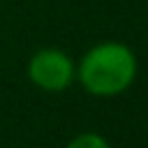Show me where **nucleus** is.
<instances>
[{
    "label": "nucleus",
    "mask_w": 148,
    "mask_h": 148,
    "mask_svg": "<svg viewBox=\"0 0 148 148\" xmlns=\"http://www.w3.org/2000/svg\"><path fill=\"white\" fill-rule=\"evenodd\" d=\"M136 76V58L130 46L118 42H104L92 46L79 65L81 86L97 97L120 95L132 86Z\"/></svg>",
    "instance_id": "nucleus-1"
},
{
    "label": "nucleus",
    "mask_w": 148,
    "mask_h": 148,
    "mask_svg": "<svg viewBox=\"0 0 148 148\" xmlns=\"http://www.w3.org/2000/svg\"><path fill=\"white\" fill-rule=\"evenodd\" d=\"M30 81L49 92L65 90L74 79V62L60 49H42L30 58L28 65Z\"/></svg>",
    "instance_id": "nucleus-2"
},
{
    "label": "nucleus",
    "mask_w": 148,
    "mask_h": 148,
    "mask_svg": "<svg viewBox=\"0 0 148 148\" xmlns=\"http://www.w3.org/2000/svg\"><path fill=\"white\" fill-rule=\"evenodd\" d=\"M67 148H109V143H106L104 136H99V134H95V132H86V134L74 136V139L67 143Z\"/></svg>",
    "instance_id": "nucleus-3"
}]
</instances>
